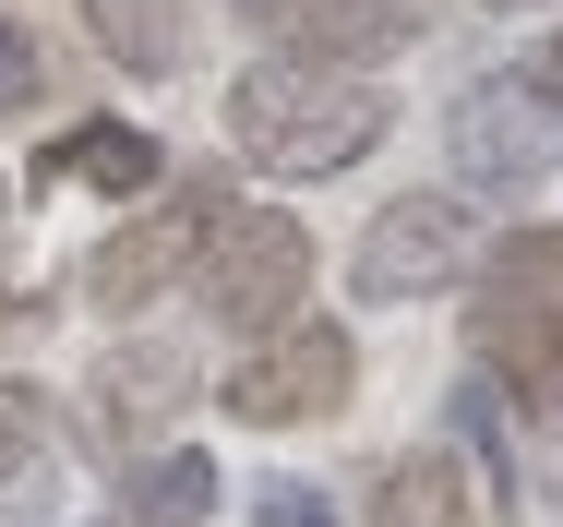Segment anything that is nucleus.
<instances>
[{"mask_svg": "<svg viewBox=\"0 0 563 527\" xmlns=\"http://www.w3.org/2000/svg\"><path fill=\"white\" fill-rule=\"evenodd\" d=\"M384 132H396L384 73H336V61H288V48H276V61H252V73L228 85V144H240V168H264V180H336Z\"/></svg>", "mask_w": 563, "mask_h": 527, "instance_id": "1", "label": "nucleus"}, {"mask_svg": "<svg viewBox=\"0 0 563 527\" xmlns=\"http://www.w3.org/2000/svg\"><path fill=\"white\" fill-rule=\"evenodd\" d=\"M467 372L516 408H563V228H504L467 264Z\"/></svg>", "mask_w": 563, "mask_h": 527, "instance_id": "2", "label": "nucleus"}, {"mask_svg": "<svg viewBox=\"0 0 563 527\" xmlns=\"http://www.w3.org/2000/svg\"><path fill=\"white\" fill-rule=\"evenodd\" d=\"M300 288H312V228L288 205H228L205 228V252H192V300L228 336H276L300 312Z\"/></svg>", "mask_w": 563, "mask_h": 527, "instance_id": "3", "label": "nucleus"}, {"mask_svg": "<svg viewBox=\"0 0 563 527\" xmlns=\"http://www.w3.org/2000/svg\"><path fill=\"white\" fill-rule=\"evenodd\" d=\"M347 396H360V336H347V323H312V312H288L276 336H252V348L217 372V408H228L240 431L336 420Z\"/></svg>", "mask_w": 563, "mask_h": 527, "instance_id": "4", "label": "nucleus"}, {"mask_svg": "<svg viewBox=\"0 0 563 527\" xmlns=\"http://www.w3.org/2000/svg\"><path fill=\"white\" fill-rule=\"evenodd\" d=\"M467 264H479V216H467V193H396V205L347 240V288L384 300V312L467 288Z\"/></svg>", "mask_w": 563, "mask_h": 527, "instance_id": "5", "label": "nucleus"}, {"mask_svg": "<svg viewBox=\"0 0 563 527\" xmlns=\"http://www.w3.org/2000/svg\"><path fill=\"white\" fill-rule=\"evenodd\" d=\"M444 156H455V193L516 205V193H540L563 168V108L528 97L516 73H492V85H467V97L444 108Z\"/></svg>", "mask_w": 563, "mask_h": 527, "instance_id": "6", "label": "nucleus"}, {"mask_svg": "<svg viewBox=\"0 0 563 527\" xmlns=\"http://www.w3.org/2000/svg\"><path fill=\"white\" fill-rule=\"evenodd\" d=\"M228 216V180H168V205H144V216H120L109 228V252H97V276H85V300L109 323H132L168 276H192V252H205V228Z\"/></svg>", "mask_w": 563, "mask_h": 527, "instance_id": "7", "label": "nucleus"}, {"mask_svg": "<svg viewBox=\"0 0 563 527\" xmlns=\"http://www.w3.org/2000/svg\"><path fill=\"white\" fill-rule=\"evenodd\" d=\"M205 396V360L180 348V336H120L109 360L85 372V443L97 455H132V443H156V431H180V408Z\"/></svg>", "mask_w": 563, "mask_h": 527, "instance_id": "8", "label": "nucleus"}, {"mask_svg": "<svg viewBox=\"0 0 563 527\" xmlns=\"http://www.w3.org/2000/svg\"><path fill=\"white\" fill-rule=\"evenodd\" d=\"M264 48L288 61H336V73H372L396 48H420V0H228Z\"/></svg>", "mask_w": 563, "mask_h": 527, "instance_id": "9", "label": "nucleus"}, {"mask_svg": "<svg viewBox=\"0 0 563 527\" xmlns=\"http://www.w3.org/2000/svg\"><path fill=\"white\" fill-rule=\"evenodd\" d=\"M24 180H36V193H73V180H85V193H120V205H132V193L168 180V144H156L144 120H73Z\"/></svg>", "mask_w": 563, "mask_h": 527, "instance_id": "10", "label": "nucleus"}, {"mask_svg": "<svg viewBox=\"0 0 563 527\" xmlns=\"http://www.w3.org/2000/svg\"><path fill=\"white\" fill-rule=\"evenodd\" d=\"M360 516H372V527H479V504H467V455H455V443L384 455L372 492H360Z\"/></svg>", "mask_w": 563, "mask_h": 527, "instance_id": "11", "label": "nucleus"}, {"mask_svg": "<svg viewBox=\"0 0 563 527\" xmlns=\"http://www.w3.org/2000/svg\"><path fill=\"white\" fill-rule=\"evenodd\" d=\"M60 408L36 396V384H0V516H48V492H60Z\"/></svg>", "mask_w": 563, "mask_h": 527, "instance_id": "12", "label": "nucleus"}, {"mask_svg": "<svg viewBox=\"0 0 563 527\" xmlns=\"http://www.w3.org/2000/svg\"><path fill=\"white\" fill-rule=\"evenodd\" d=\"M205 516H217V455L168 443V455H144V468L120 480V504L97 527H205Z\"/></svg>", "mask_w": 563, "mask_h": 527, "instance_id": "13", "label": "nucleus"}, {"mask_svg": "<svg viewBox=\"0 0 563 527\" xmlns=\"http://www.w3.org/2000/svg\"><path fill=\"white\" fill-rule=\"evenodd\" d=\"M85 36L109 48L120 73H180V48H192V24H180V0H85Z\"/></svg>", "mask_w": 563, "mask_h": 527, "instance_id": "14", "label": "nucleus"}, {"mask_svg": "<svg viewBox=\"0 0 563 527\" xmlns=\"http://www.w3.org/2000/svg\"><path fill=\"white\" fill-rule=\"evenodd\" d=\"M455 431H467V455H479V468H492V492H504V504H516V443H504V396H492V384H479V372H467V384H455Z\"/></svg>", "mask_w": 563, "mask_h": 527, "instance_id": "15", "label": "nucleus"}, {"mask_svg": "<svg viewBox=\"0 0 563 527\" xmlns=\"http://www.w3.org/2000/svg\"><path fill=\"white\" fill-rule=\"evenodd\" d=\"M252 527H347V516L312 492V480H288V468H276V480H252Z\"/></svg>", "mask_w": 563, "mask_h": 527, "instance_id": "16", "label": "nucleus"}, {"mask_svg": "<svg viewBox=\"0 0 563 527\" xmlns=\"http://www.w3.org/2000/svg\"><path fill=\"white\" fill-rule=\"evenodd\" d=\"M36 85H48V61H36V36H24L12 12H0V108H24Z\"/></svg>", "mask_w": 563, "mask_h": 527, "instance_id": "17", "label": "nucleus"}, {"mask_svg": "<svg viewBox=\"0 0 563 527\" xmlns=\"http://www.w3.org/2000/svg\"><path fill=\"white\" fill-rule=\"evenodd\" d=\"M516 85H528V97H552V108H563V36H552V48H528V73H516Z\"/></svg>", "mask_w": 563, "mask_h": 527, "instance_id": "18", "label": "nucleus"}, {"mask_svg": "<svg viewBox=\"0 0 563 527\" xmlns=\"http://www.w3.org/2000/svg\"><path fill=\"white\" fill-rule=\"evenodd\" d=\"M492 12H552V0H492Z\"/></svg>", "mask_w": 563, "mask_h": 527, "instance_id": "19", "label": "nucleus"}]
</instances>
